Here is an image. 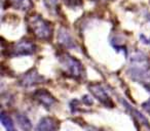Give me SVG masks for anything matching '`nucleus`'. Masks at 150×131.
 <instances>
[{"label":"nucleus","mask_w":150,"mask_h":131,"mask_svg":"<svg viewBox=\"0 0 150 131\" xmlns=\"http://www.w3.org/2000/svg\"><path fill=\"white\" fill-rule=\"evenodd\" d=\"M0 119H1L2 125L5 127V129H6L7 131H17L15 128V126H13V121H11V119L9 118L5 113H2V114H1Z\"/></svg>","instance_id":"f8f14e48"},{"label":"nucleus","mask_w":150,"mask_h":131,"mask_svg":"<svg viewBox=\"0 0 150 131\" xmlns=\"http://www.w3.org/2000/svg\"><path fill=\"white\" fill-rule=\"evenodd\" d=\"M127 73L135 81L150 83V62L148 56L143 52H136L133 54Z\"/></svg>","instance_id":"f257e3e1"},{"label":"nucleus","mask_w":150,"mask_h":131,"mask_svg":"<svg viewBox=\"0 0 150 131\" xmlns=\"http://www.w3.org/2000/svg\"><path fill=\"white\" fill-rule=\"evenodd\" d=\"M35 97L37 100H39L40 104H42L46 108H50V106H52L56 102L54 98L45 90H38V91H36Z\"/></svg>","instance_id":"0eeeda50"},{"label":"nucleus","mask_w":150,"mask_h":131,"mask_svg":"<svg viewBox=\"0 0 150 131\" xmlns=\"http://www.w3.org/2000/svg\"><path fill=\"white\" fill-rule=\"evenodd\" d=\"M147 18H148V20L150 21V15H148V17H147Z\"/></svg>","instance_id":"dca6fc26"},{"label":"nucleus","mask_w":150,"mask_h":131,"mask_svg":"<svg viewBox=\"0 0 150 131\" xmlns=\"http://www.w3.org/2000/svg\"><path fill=\"white\" fill-rule=\"evenodd\" d=\"M58 40L61 44H63V45L66 46V47L70 48V47H74L75 46L74 41H73L72 38H71L70 34H69L68 32L64 29V28H62V29L59 31Z\"/></svg>","instance_id":"1a4fd4ad"},{"label":"nucleus","mask_w":150,"mask_h":131,"mask_svg":"<svg viewBox=\"0 0 150 131\" xmlns=\"http://www.w3.org/2000/svg\"><path fill=\"white\" fill-rule=\"evenodd\" d=\"M35 131H58V125L54 119L45 117L39 121Z\"/></svg>","instance_id":"423d86ee"},{"label":"nucleus","mask_w":150,"mask_h":131,"mask_svg":"<svg viewBox=\"0 0 150 131\" xmlns=\"http://www.w3.org/2000/svg\"><path fill=\"white\" fill-rule=\"evenodd\" d=\"M90 90L94 94V96H96L97 99L100 100L102 104H104L105 106H112V102H111L110 96L108 95L107 90L103 86L99 85V84H94V85L90 86Z\"/></svg>","instance_id":"39448f33"},{"label":"nucleus","mask_w":150,"mask_h":131,"mask_svg":"<svg viewBox=\"0 0 150 131\" xmlns=\"http://www.w3.org/2000/svg\"><path fill=\"white\" fill-rule=\"evenodd\" d=\"M29 25L31 27V30L35 36L39 39L48 40L52 36V27L50 25L43 20L39 15H34L30 19Z\"/></svg>","instance_id":"f03ea898"},{"label":"nucleus","mask_w":150,"mask_h":131,"mask_svg":"<svg viewBox=\"0 0 150 131\" xmlns=\"http://www.w3.org/2000/svg\"><path fill=\"white\" fill-rule=\"evenodd\" d=\"M61 62L66 67V69L70 72V74L72 76L80 77L82 75V66L76 58L66 54V55H64L61 58Z\"/></svg>","instance_id":"7ed1b4c3"},{"label":"nucleus","mask_w":150,"mask_h":131,"mask_svg":"<svg viewBox=\"0 0 150 131\" xmlns=\"http://www.w3.org/2000/svg\"><path fill=\"white\" fill-rule=\"evenodd\" d=\"M11 3L16 9L27 11L32 7V1L31 0H11Z\"/></svg>","instance_id":"9b49d317"},{"label":"nucleus","mask_w":150,"mask_h":131,"mask_svg":"<svg viewBox=\"0 0 150 131\" xmlns=\"http://www.w3.org/2000/svg\"><path fill=\"white\" fill-rule=\"evenodd\" d=\"M143 108L146 110V112H148L150 114V100L147 102H145V104H143Z\"/></svg>","instance_id":"2eb2a0df"},{"label":"nucleus","mask_w":150,"mask_h":131,"mask_svg":"<svg viewBox=\"0 0 150 131\" xmlns=\"http://www.w3.org/2000/svg\"><path fill=\"white\" fill-rule=\"evenodd\" d=\"M16 120L18 122V125L21 127L22 130L24 131H31L32 129V124L30 122V120L23 114H18L16 115Z\"/></svg>","instance_id":"9d476101"},{"label":"nucleus","mask_w":150,"mask_h":131,"mask_svg":"<svg viewBox=\"0 0 150 131\" xmlns=\"http://www.w3.org/2000/svg\"><path fill=\"white\" fill-rule=\"evenodd\" d=\"M140 39H141V41L143 42L144 44H148V45H150V38L148 39V38H146L144 35H141L140 36Z\"/></svg>","instance_id":"4468645a"},{"label":"nucleus","mask_w":150,"mask_h":131,"mask_svg":"<svg viewBox=\"0 0 150 131\" xmlns=\"http://www.w3.org/2000/svg\"><path fill=\"white\" fill-rule=\"evenodd\" d=\"M34 49H35V46L33 43L29 41H20L19 43H17L15 45L11 52V55L13 56H24V55H30V54H33Z\"/></svg>","instance_id":"20e7f679"},{"label":"nucleus","mask_w":150,"mask_h":131,"mask_svg":"<svg viewBox=\"0 0 150 131\" xmlns=\"http://www.w3.org/2000/svg\"><path fill=\"white\" fill-rule=\"evenodd\" d=\"M42 79H43V78L38 75V74L36 73V71L32 70L31 72L25 74V76H24L23 79L21 80V82L24 86H31L36 83H39L40 81H42Z\"/></svg>","instance_id":"6e6552de"},{"label":"nucleus","mask_w":150,"mask_h":131,"mask_svg":"<svg viewBox=\"0 0 150 131\" xmlns=\"http://www.w3.org/2000/svg\"><path fill=\"white\" fill-rule=\"evenodd\" d=\"M58 2H59V0H44V4H45V6L48 8V11H52V13H54V11H57Z\"/></svg>","instance_id":"ddd939ff"}]
</instances>
